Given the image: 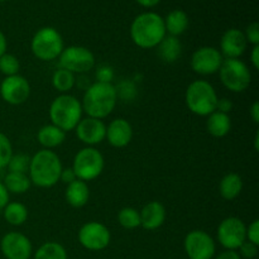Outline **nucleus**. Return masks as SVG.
<instances>
[{
	"instance_id": "nucleus-20",
	"label": "nucleus",
	"mask_w": 259,
	"mask_h": 259,
	"mask_svg": "<svg viewBox=\"0 0 259 259\" xmlns=\"http://www.w3.org/2000/svg\"><path fill=\"white\" fill-rule=\"evenodd\" d=\"M65 199L67 204L75 209H81L85 206L90 199V189L88 182L75 180L68 184L65 191Z\"/></svg>"
},
{
	"instance_id": "nucleus-32",
	"label": "nucleus",
	"mask_w": 259,
	"mask_h": 259,
	"mask_svg": "<svg viewBox=\"0 0 259 259\" xmlns=\"http://www.w3.org/2000/svg\"><path fill=\"white\" fill-rule=\"evenodd\" d=\"M29 163H30L29 156L23 153H17L12 156L7 168L9 172H15V174H28Z\"/></svg>"
},
{
	"instance_id": "nucleus-42",
	"label": "nucleus",
	"mask_w": 259,
	"mask_h": 259,
	"mask_svg": "<svg viewBox=\"0 0 259 259\" xmlns=\"http://www.w3.org/2000/svg\"><path fill=\"white\" fill-rule=\"evenodd\" d=\"M250 63H252L253 68L258 70L259 68V46H253L252 52H250Z\"/></svg>"
},
{
	"instance_id": "nucleus-29",
	"label": "nucleus",
	"mask_w": 259,
	"mask_h": 259,
	"mask_svg": "<svg viewBox=\"0 0 259 259\" xmlns=\"http://www.w3.org/2000/svg\"><path fill=\"white\" fill-rule=\"evenodd\" d=\"M34 259H68L67 250L57 242H46L34 253Z\"/></svg>"
},
{
	"instance_id": "nucleus-3",
	"label": "nucleus",
	"mask_w": 259,
	"mask_h": 259,
	"mask_svg": "<svg viewBox=\"0 0 259 259\" xmlns=\"http://www.w3.org/2000/svg\"><path fill=\"white\" fill-rule=\"evenodd\" d=\"M166 35L163 18L157 13H142L132 22L131 38L142 50L156 48Z\"/></svg>"
},
{
	"instance_id": "nucleus-46",
	"label": "nucleus",
	"mask_w": 259,
	"mask_h": 259,
	"mask_svg": "<svg viewBox=\"0 0 259 259\" xmlns=\"http://www.w3.org/2000/svg\"><path fill=\"white\" fill-rule=\"evenodd\" d=\"M254 149L255 151H259V133L257 132V133H255V136H254Z\"/></svg>"
},
{
	"instance_id": "nucleus-10",
	"label": "nucleus",
	"mask_w": 259,
	"mask_h": 259,
	"mask_svg": "<svg viewBox=\"0 0 259 259\" xmlns=\"http://www.w3.org/2000/svg\"><path fill=\"white\" fill-rule=\"evenodd\" d=\"M217 238L224 249L238 250L247 240V225L237 217L225 218L218 227Z\"/></svg>"
},
{
	"instance_id": "nucleus-5",
	"label": "nucleus",
	"mask_w": 259,
	"mask_h": 259,
	"mask_svg": "<svg viewBox=\"0 0 259 259\" xmlns=\"http://www.w3.org/2000/svg\"><path fill=\"white\" fill-rule=\"evenodd\" d=\"M219 100L214 86L206 80H195L187 86L185 93V103L192 114L199 116H209L217 110Z\"/></svg>"
},
{
	"instance_id": "nucleus-13",
	"label": "nucleus",
	"mask_w": 259,
	"mask_h": 259,
	"mask_svg": "<svg viewBox=\"0 0 259 259\" xmlns=\"http://www.w3.org/2000/svg\"><path fill=\"white\" fill-rule=\"evenodd\" d=\"M224 57L218 48L211 46H204L191 55L190 66L195 73L201 76H210L218 73Z\"/></svg>"
},
{
	"instance_id": "nucleus-35",
	"label": "nucleus",
	"mask_w": 259,
	"mask_h": 259,
	"mask_svg": "<svg viewBox=\"0 0 259 259\" xmlns=\"http://www.w3.org/2000/svg\"><path fill=\"white\" fill-rule=\"evenodd\" d=\"M238 253H239L240 258L253 259L258 255V245H255V244H253V243L245 240V242L239 247Z\"/></svg>"
},
{
	"instance_id": "nucleus-14",
	"label": "nucleus",
	"mask_w": 259,
	"mask_h": 259,
	"mask_svg": "<svg viewBox=\"0 0 259 259\" xmlns=\"http://www.w3.org/2000/svg\"><path fill=\"white\" fill-rule=\"evenodd\" d=\"M0 96L9 105H22L30 96V83L24 76H8L0 83Z\"/></svg>"
},
{
	"instance_id": "nucleus-45",
	"label": "nucleus",
	"mask_w": 259,
	"mask_h": 259,
	"mask_svg": "<svg viewBox=\"0 0 259 259\" xmlns=\"http://www.w3.org/2000/svg\"><path fill=\"white\" fill-rule=\"evenodd\" d=\"M136 2L144 8H153L157 4H159L161 0H136Z\"/></svg>"
},
{
	"instance_id": "nucleus-43",
	"label": "nucleus",
	"mask_w": 259,
	"mask_h": 259,
	"mask_svg": "<svg viewBox=\"0 0 259 259\" xmlns=\"http://www.w3.org/2000/svg\"><path fill=\"white\" fill-rule=\"evenodd\" d=\"M249 116L255 124L259 123V103L257 100L250 105L249 108Z\"/></svg>"
},
{
	"instance_id": "nucleus-2",
	"label": "nucleus",
	"mask_w": 259,
	"mask_h": 259,
	"mask_svg": "<svg viewBox=\"0 0 259 259\" xmlns=\"http://www.w3.org/2000/svg\"><path fill=\"white\" fill-rule=\"evenodd\" d=\"M62 162L58 154L51 149H40L30 157L28 176L34 186L50 189L60 182Z\"/></svg>"
},
{
	"instance_id": "nucleus-38",
	"label": "nucleus",
	"mask_w": 259,
	"mask_h": 259,
	"mask_svg": "<svg viewBox=\"0 0 259 259\" xmlns=\"http://www.w3.org/2000/svg\"><path fill=\"white\" fill-rule=\"evenodd\" d=\"M233 101L229 100L227 98H222L218 100L217 104V111H220V113H224V114H229L230 111L233 110Z\"/></svg>"
},
{
	"instance_id": "nucleus-1",
	"label": "nucleus",
	"mask_w": 259,
	"mask_h": 259,
	"mask_svg": "<svg viewBox=\"0 0 259 259\" xmlns=\"http://www.w3.org/2000/svg\"><path fill=\"white\" fill-rule=\"evenodd\" d=\"M118 104V93L113 83L94 82L83 93V113L90 118L105 119L110 115Z\"/></svg>"
},
{
	"instance_id": "nucleus-11",
	"label": "nucleus",
	"mask_w": 259,
	"mask_h": 259,
	"mask_svg": "<svg viewBox=\"0 0 259 259\" xmlns=\"http://www.w3.org/2000/svg\"><path fill=\"white\" fill-rule=\"evenodd\" d=\"M77 239L85 249L91 252H100L110 244L111 233L103 223L89 222L80 228Z\"/></svg>"
},
{
	"instance_id": "nucleus-16",
	"label": "nucleus",
	"mask_w": 259,
	"mask_h": 259,
	"mask_svg": "<svg viewBox=\"0 0 259 259\" xmlns=\"http://www.w3.org/2000/svg\"><path fill=\"white\" fill-rule=\"evenodd\" d=\"M76 137L86 147H95L105 141L106 124L104 120L86 116L80 120L75 128Z\"/></svg>"
},
{
	"instance_id": "nucleus-25",
	"label": "nucleus",
	"mask_w": 259,
	"mask_h": 259,
	"mask_svg": "<svg viewBox=\"0 0 259 259\" xmlns=\"http://www.w3.org/2000/svg\"><path fill=\"white\" fill-rule=\"evenodd\" d=\"M243 190V179L238 174H227L219 182V194L227 201L237 199Z\"/></svg>"
},
{
	"instance_id": "nucleus-7",
	"label": "nucleus",
	"mask_w": 259,
	"mask_h": 259,
	"mask_svg": "<svg viewBox=\"0 0 259 259\" xmlns=\"http://www.w3.org/2000/svg\"><path fill=\"white\" fill-rule=\"evenodd\" d=\"M218 73L223 86L230 93H243L252 82L249 67L239 58H224Z\"/></svg>"
},
{
	"instance_id": "nucleus-4",
	"label": "nucleus",
	"mask_w": 259,
	"mask_h": 259,
	"mask_svg": "<svg viewBox=\"0 0 259 259\" xmlns=\"http://www.w3.org/2000/svg\"><path fill=\"white\" fill-rule=\"evenodd\" d=\"M82 105L77 98L70 94H60L52 100L48 110L51 124L62 129L65 133L75 131L82 119Z\"/></svg>"
},
{
	"instance_id": "nucleus-34",
	"label": "nucleus",
	"mask_w": 259,
	"mask_h": 259,
	"mask_svg": "<svg viewBox=\"0 0 259 259\" xmlns=\"http://www.w3.org/2000/svg\"><path fill=\"white\" fill-rule=\"evenodd\" d=\"M114 78V70L111 66L101 65L99 66L96 70V82H105V83H113Z\"/></svg>"
},
{
	"instance_id": "nucleus-19",
	"label": "nucleus",
	"mask_w": 259,
	"mask_h": 259,
	"mask_svg": "<svg viewBox=\"0 0 259 259\" xmlns=\"http://www.w3.org/2000/svg\"><path fill=\"white\" fill-rule=\"evenodd\" d=\"M141 227L148 232L159 229L164 224L167 218L166 207L159 201H149L139 211Z\"/></svg>"
},
{
	"instance_id": "nucleus-47",
	"label": "nucleus",
	"mask_w": 259,
	"mask_h": 259,
	"mask_svg": "<svg viewBox=\"0 0 259 259\" xmlns=\"http://www.w3.org/2000/svg\"><path fill=\"white\" fill-rule=\"evenodd\" d=\"M3 2H7V0H0V3H3Z\"/></svg>"
},
{
	"instance_id": "nucleus-27",
	"label": "nucleus",
	"mask_w": 259,
	"mask_h": 259,
	"mask_svg": "<svg viewBox=\"0 0 259 259\" xmlns=\"http://www.w3.org/2000/svg\"><path fill=\"white\" fill-rule=\"evenodd\" d=\"M4 186L9 194L23 195L29 191L32 182H30L28 174H15V172H8L4 177Z\"/></svg>"
},
{
	"instance_id": "nucleus-40",
	"label": "nucleus",
	"mask_w": 259,
	"mask_h": 259,
	"mask_svg": "<svg viewBox=\"0 0 259 259\" xmlns=\"http://www.w3.org/2000/svg\"><path fill=\"white\" fill-rule=\"evenodd\" d=\"M9 197L10 194L8 192V190L5 189L4 184L0 182V210H3L7 206V204L9 202Z\"/></svg>"
},
{
	"instance_id": "nucleus-22",
	"label": "nucleus",
	"mask_w": 259,
	"mask_h": 259,
	"mask_svg": "<svg viewBox=\"0 0 259 259\" xmlns=\"http://www.w3.org/2000/svg\"><path fill=\"white\" fill-rule=\"evenodd\" d=\"M206 131L214 138H224L232 131V119L229 114L215 110L207 116Z\"/></svg>"
},
{
	"instance_id": "nucleus-15",
	"label": "nucleus",
	"mask_w": 259,
	"mask_h": 259,
	"mask_svg": "<svg viewBox=\"0 0 259 259\" xmlns=\"http://www.w3.org/2000/svg\"><path fill=\"white\" fill-rule=\"evenodd\" d=\"M0 250L7 259H29L33 245L29 238L19 232H9L0 240Z\"/></svg>"
},
{
	"instance_id": "nucleus-23",
	"label": "nucleus",
	"mask_w": 259,
	"mask_h": 259,
	"mask_svg": "<svg viewBox=\"0 0 259 259\" xmlns=\"http://www.w3.org/2000/svg\"><path fill=\"white\" fill-rule=\"evenodd\" d=\"M156 48L158 57L166 63L176 62L182 55L181 40L179 39V37H174V35L167 34Z\"/></svg>"
},
{
	"instance_id": "nucleus-36",
	"label": "nucleus",
	"mask_w": 259,
	"mask_h": 259,
	"mask_svg": "<svg viewBox=\"0 0 259 259\" xmlns=\"http://www.w3.org/2000/svg\"><path fill=\"white\" fill-rule=\"evenodd\" d=\"M245 39L252 46H259V24L257 22L250 23L244 32Z\"/></svg>"
},
{
	"instance_id": "nucleus-31",
	"label": "nucleus",
	"mask_w": 259,
	"mask_h": 259,
	"mask_svg": "<svg viewBox=\"0 0 259 259\" xmlns=\"http://www.w3.org/2000/svg\"><path fill=\"white\" fill-rule=\"evenodd\" d=\"M20 62L17 56L12 53H4L0 57V73L8 77V76H14L19 73Z\"/></svg>"
},
{
	"instance_id": "nucleus-30",
	"label": "nucleus",
	"mask_w": 259,
	"mask_h": 259,
	"mask_svg": "<svg viewBox=\"0 0 259 259\" xmlns=\"http://www.w3.org/2000/svg\"><path fill=\"white\" fill-rule=\"evenodd\" d=\"M118 223L121 228L126 230H133L141 227V215L134 207H123L118 212Z\"/></svg>"
},
{
	"instance_id": "nucleus-9",
	"label": "nucleus",
	"mask_w": 259,
	"mask_h": 259,
	"mask_svg": "<svg viewBox=\"0 0 259 259\" xmlns=\"http://www.w3.org/2000/svg\"><path fill=\"white\" fill-rule=\"evenodd\" d=\"M95 56L89 48L82 46H70L63 48L58 57V67L72 72L73 75H83L95 67Z\"/></svg>"
},
{
	"instance_id": "nucleus-18",
	"label": "nucleus",
	"mask_w": 259,
	"mask_h": 259,
	"mask_svg": "<svg viewBox=\"0 0 259 259\" xmlns=\"http://www.w3.org/2000/svg\"><path fill=\"white\" fill-rule=\"evenodd\" d=\"M133 138V126L126 119L115 118L106 125L105 141L114 148H124Z\"/></svg>"
},
{
	"instance_id": "nucleus-39",
	"label": "nucleus",
	"mask_w": 259,
	"mask_h": 259,
	"mask_svg": "<svg viewBox=\"0 0 259 259\" xmlns=\"http://www.w3.org/2000/svg\"><path fill=\"white\" fill-rule=\"evenodd\" d=\"M75 180H77V177H76L75 172H73V169L71 168V167H68V168H62V172H61V176H60L61 182H63V184L67 186L68 184L73 182Z\"/></svg>"
},
{
	"instance_id": "nucleus-8",
	"label": "nucleus",
	"mask_w": 259,
	"mask_h": 259,
	"mask_svg": "<svg viewBox=\"0 0 259 259\" xmlns=\"http://www.w3.org/2000/svg\"><path fill=\"white\" fill-rule=\"evenodd\" d=\"M105 159L103 153L95 147H85L80 149L73 157L72 167L77 180L81 181H94L98 179L104 171Z\"/></svg>"
},
{
	"instance_id": "nucleus-24",
	"label": "nucleus",
	"mask_w": 259,
	"mask_h": 259,
	"mask_svg": "<svg viewBox=\"0 0 259 259\" xmlns=\"http://www.w3.org/2000/svg\"><path fill=\"white\" fill-rule=\"evenodd\" d=\"M163 22L166 33L168 35H174V37H180L189 28V17L181 9H175L169 12Z\"/></svg>"
},
{
	"instance_id": "nucleus-12",
	"label": "nucleus",
	"mask_w": 259,
	"mask_h": 259,
	"mask_svg": "<svg viewBox=\"0 0 259 259\" xmlns=\"http://www.w3.org/2000/svg\"><path fill=\"white\" fill-rule=\"evenodd\" d=\"M184 248L189 259H212L217 253L215 240L205 230H191L185 237Z\"/></svg>"
},
{
	"instance_id": "nucleus-44",
	"label": "nucleus",
	"mask_w": 259,
	"mask_h": 259,
	"mask_svg": "<svg viewBox=\"0 0 259 259\" xmlns=\"http://www.w3.org/2000/svg\"><path fill=\"white\" fill-rule=\"evenodd\" d=\"M7 48H8L7 37H5L4 33L0 30V57H2L4 53H7Z\"/></svg>"
},
{
	"instance_id": "nucleus-28",
	"label": "nucleus",
	"mask_w": 259,
	"mask_h": 259,
	"mask_svg": "<svg viewBox=\"0 0 259 259\" xmlns=\"http://www.w3.org/2000/svg\"><path fill=\"white\" fill-rule=\"evenodd\" d=\"M76 85V75L58 67L52 75V86L60 94H68Z\"/></svg>"
},
{
	"instance_id": "nucleus-41",
	"label": "nucleus",
	"mask_w": 259,
	"mask_h": 259,
	"mask_svg": "<svg viewBox=\"0 0 259 259\" xmlns=\"http://www.w3.org/2000/svg\"><path fill=\"white\" fill-rule=\"evenodd\" d=\"M215 259H242V258H240L238 250L225 249V250H223L222 253H219V254L215 257Z\"/></svg>"
},
{
	"instance_id": "nucleus-33",
	"label": "nucleus",
	"mask_w": 259,
	"mask_h": 259,
	"mask_svg": "<svg viewBox=\"0 0 259 259\" xmlns=\"http://www.w3.org/2000/svg\"><path fill=\"white\" fill-rule=\"evenodd\" d=\"M14 154L10 139L0 132V168H7L10 158Z\"/></svg>"
},
{
	"instance_id": "nucleus-37",
	"label": "nucleus",
	"mask_w": 259,
	"mask_h": 259,
	"mask_svg": "<svg viewBox=\"0 0 259 259\" xmlns=\"http://www.w3.org/2000/svg\"><path fill=\"white\" fill-rule=\"evenodd\" d=\"M247 240L253 244L259 245V220H253L247 227Z\"/></svg>"
},
{
	"instance_id": "nucleus-21",
	"label": "nucleus",
	"mask_w": 259,
	"mask_h": 259,
	"mask_svg": "<svg viewBox=\"0 0 259 259\" xmlns=\"http://www.w3.org/2000/svg\"><path fill=\"white\" fill-rule=\"evenodd\" d=\"M37 141L43 149H55L65 143L66 133L53 124H46L38 131Z\"/></svg>"
},
{
	"instance_id": "nucleus-26",
	"label": "nucleus",
	"mask_w": 259,
	"mask_h": 259,
	"mask_svg": "<svg viewBox=\"0 0 259 259\" xmlns=\"http://www.w3.org/2000/svg\"><path fill=\"white\" fill-rule=\"evenodd\" d=\"M3 217L9 225L22 227L28 220V207L18 201H9L3 209Z\"/></svg>"
},
{
	"instance_id": "nucleus-6",
	"label": "nucleus",
	"mask_w": 259,
	"mask_h": 259,
	"mask_svg": "<svg viewBox=\"0 0 259 259\" xmlns=\"http://www.w3.org/2000/svg\"><path fill=\"white\" fill-rule=\"evenodd\" d=\"M63 48L65 45L62 35L53 27L40 28L30 40V51L33 56L45 62L58 60Z\"/></svg>"
},
{
	"instance_id": "nucleus-17",
	"label": "nucleus",
	"mask_w": 259,
	"mask_h": 259,
	"mask_svg": "<svg viewBox=\"0 0 259 259\" xmlns=\"http://www.w3.org/2000/svg\"><path fill=\"white\" fill-rule=\"evenodd\" d=\"M248 42L244 32L237 28H230L220 39V53L224 58H240L247 50Z\"/></svg>"
}]
</instances>
